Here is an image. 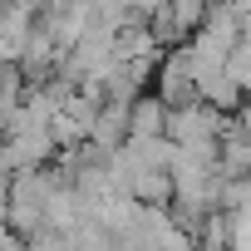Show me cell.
<instances>
[{
  "label": "cell",
  "mask_w": 251,
  "mask_h": 251,
  "mask_svg": "<svg viewBox=\"0 0 251 251\" xmlns=\"http://www.w3.org/2000/svg\"><path fill=\"white\" fill-rule=\"evenodd\" d=\"M231 113L207 103V99H192L182 108H173V123H168V138L182 143V148H202V153H222V133H226Z\"/></svg>",
  "instance_id": "6da1fadb"
},
{
  "label": "cell",
  "mask_w": 251,
  "mask_h": 251,
  "mask_svg": "<svg viewBox=\"0 0 251 251\" xmlns=\"http://www.w3.org/2000/svg\"><path fill=\"white\" fill-rule=\"evenodd\" d=\"M168 123H173V103L158 89H143L133 99V133L128 138H168Z\"/></svg>",
  "instance_id": "7a4b0ae2"
},
{
  "label": "cell",
  "mask_w": 251,
  "mask_h": 251,
  "mask_svg": "<svg viewBox=\"0 0 251 251\" xmlns=\"http://www.w3.org/2000/svg\"><path fill=\"white\" fill-rule=\"evenodd\" d=\"M217 168L226 173V177H251V133L236 123V113H231V123H226V133H222V153H217Z\"/></svg>",
  "instance_id": "3957f363"
},
{
  "label": "cell",
  "mask_w": 251,
  "mask_h": 251,
  "mask_svg": "<svg viewBox=\"0 0 251 251\" xmlns=\"http://www.w3.org/2000/svg\"><path fill=\"white\" fill-rule=\"evenodd\" d=\"M202 99H207V103H217V108H226V113H236V108H241L251 94H246V89H241V84H236V79L222 69L217 79H207V84H202Z\"/></svg>",
  "instance_id": "277c9868"
},
{
  "label": "cell",
  "mask_w": 251,
  "mask_h": 251,
  "mask_svg": "<svg viewBox=\"0 0 251 251\" xmlns=\"http://www.w3.org/2000/svg\"><path fill=\"white\" fill-rule=\"evenodd\" d=\"M168 5H173V15H177V25L187 35H197L207 25V15H212V0H168Z\"/></svg>",
  "instance_id": "5b68a950"
},
{
  "label": "cell",
  "mask_w": 251,
  "mask_h": 251,
  "mask_svg": "<svg viewBox=\"0 0 251 251\" xmlns=\"http://www.w3.org/2000/svg\"><path fill=\"white\" fill-rule=\"evenodd\" d=\"M226 74H231V79H236V84L251 94V40H241V45L231 50V59H226Z\"/></svg>",
  "instance_id": "8992f818"
},
{
  "label": "cell",
  "mask_w": 251,
  "mask_h": 251,
  "mask_svg": "<svg viewBox=\"0 0 251 251\" xmlns=\"http://www.w3.org/2000/svg\"><path fill=\"white\" fill-rule=\"evenodd\" d=\"M163 5H168V0H133V10H138V15H153V10H163Z\"/></svg>",
  "instance_id": "52a82bcc"
},
{
  "label": "cell",
  "mask_w": 251,
  "mask_h": 251,
  "mask_svg": "<svg viewBox=\"0 0 251 251\" xmlns=\"http://www.w3.org/2000/svg\"><path fill=\"white\" fill-rule=\"evenodd\" d=\"M236 123H241V128H246V133H251V99H246V103H241V108H236Z\"/></svg>",
  "instance_id": "ba28073f"
},
{
  "label": "cell",
  "mask_w": 251,
  "mask_h": 251,
  "mask_svg": "<svg viewBox=\"0 0 251 251\" xmlns=\"http://www.w3.org/2000/svg\"><path fill=\"white\" fill-rule=\"evenodd\" d=\"M241 40H251V10L241 15Z\"/></svg>",
  "instance_id": "9c48e42d"
}]
</instances>
